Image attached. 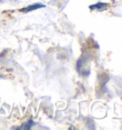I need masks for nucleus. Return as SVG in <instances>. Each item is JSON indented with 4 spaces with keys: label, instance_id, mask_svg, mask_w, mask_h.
Masks as SVG:
<instances>
[{
    "label": "nucleus",
    "instance_id": "nucleus-1",
    "mask_svg": "<svg viewBox=\"0 0 122 130\" xmlns=\"http://www.w3.org/2000/svg\"><path fill=\"white\" fill-rule=\"evenodd\" d=\"M40 8H45V5L43 4H39V3H35V4L33 5H30L28 7L23 9H20L19 12H32V11H35L37 9H40Z\"/></svg>",
    "mask_w": 122,
    "mask_h": 130
},
{
    "label": "nucleus",
    "instance_id": "nucleus-2",
    "mask_svg": "<svg viewBox=\"0 0 122 130\" xmlns=\"http://www.w3.org/2000/svg\"><path fill=\"white\" fill-rule=\"evenodd\" d=\"M107 8H108V4H106V3H101V2L90 6V9L93 10V11H104V10Z\"/></svg>",
    "mask_w": 122,
    "mask_h": 130
},
{
    "label": "nucleus",
    "instance_id": "nucleus-3",
    "mask_svg": "<svg viewBox=\"0 0 122 130\" xmlns=\"http://www.w3.org/2000/svg\"><path fill=\"white\" fill-rule=\"evenodd\" d=\"M33 124H34V122H33L32 120H30L29 122L23 123V124H22L20 127H18L17 129H31V128L33 127Z\"/></svg>",
    "mask_w": 122,
    "mask_h": 130
}]
</instances>
